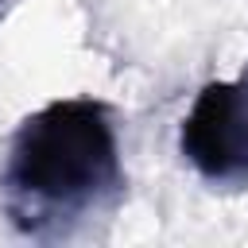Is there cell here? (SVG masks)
Masks as SVG:
<instances>
[{
    "instance_id": "6da1fadb",
    "label": "cell",
    "mask_w": 248,
    "mask_h": 248,
    "mask_svg": "<svg viewBox=\"0 0 248 248\" xmlns=\"http://www.w3.org/2000/svg\"><path fill=\"white\" fill-rule=\"evenodd\" d=\"M124 163L112 108L93 97H62L31 112L4 155L0 202L31 240H66L89 217L124 198Z\"/></svg>"
},
{
    "instance_id": "7a4b0ae2",
    "label": "cell",
    "mask_w": 248,
    "mask_h": 248,
    "mask_svg": "<svg viewBox=\"0 0 248 248\" xmlns=\"http://www.w3.org/2000/svg\"><path fill=\"white\" fill-rule=\"evenodd\" d=\"M178 147L213 186L248 190V66L232 81H209L194 97Z\"/></svg>"
},
{
    "instance_id": "3957f363",
    "label": "cell",
    "mask_w": 248,
    "mask_h": 248,
    "mask_svg": "<svg viewBox=\"0 0 248 248\" xmlns=\"http://www.w3.org/2000/svg\"><path fill=\"white\" fill-rule=\"evenodd\" d=\"M0 8H4V0H0Z\"/></svg>"
}]
</instances>
